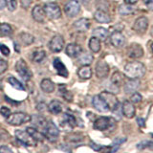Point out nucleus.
<instances>
[{
  "label": "nucleus",
  "instance_id": "53",
  "mask_svg": "<svg viewBox=\"0 0 153 153\" xmlns=\"http://www.w3.org/2000/svg\"><path fill=\"white\" fill-rule=\"evenodd\" d=\"M81 2L84 3V4H86V3H88V2H89V0H81Z\"/></svg>",
  "mask_w": 153,
  "mask_h": 153
},
{
  "label": "nucleus",
  "instance_id": "50",
  "mask_svg": "<svg viewBox=\"0 0 153 153\" xmlns=\"http://www.w3.org/2000/svg\"><path fill=\"white\" fill-rule=\"evenodd\" d=\"M6 7V0H0V11Z\"/></svg>",
  "mask_w": 153,
  "mask_h": 153
},
{
  "label": "nucleus",
  "instance_id": "3",
  "mask_svg": "<svg viewBox=\"0 0 153 153\" xmlns=\"http://www.w3.org/2000/svg\"><path fill=\"white\" fill-rule=\"evenodd\" d=\"M44 12L46 16H48L50 19H59L61 16V10L59 8V6L56 3L54 2H49L46 3L44 5Z\"/></svg>",
  "mask_w": 153,
  "mask_h": 153
},
{
  "label": "nucleus",
  "instance_id": "19",
  "mask_svg": "<svg viewBox=\"0 0 153 153\" xmlns=\"http://www.w3.org/2000/svg\"><path fill=\"white\" fill-rule=\"evenodd\" d=\"M65 52L67 56L70 57H78L80 55V53H82V49L76 43H70L66 46Z\"/></svg>",
  "mask_w": 153,
  "mask_h": 153
},
{
  "label": "nucleus",
  "instance_id": "46",
  "mask_svg": "<svg viewBox=\"0 0 153 153\" xmlns=\"http://www.w3.org/2000/svg\"><path fill=\"white\" fill-rule=\"evenodd\" d=\"M32 0H20V5L23 9H28L31 6Z\"/></svg>",
  "mask_w": 153,
  "mask_h": 153
},
{
  "label": "nucleus",
  "instance_id": "27",
  "mask_svg": "<svg viewBox=\"0 0 153 153\" xmlns=\"http://www.w3.org/2000/svg\"><path fill=\"white\" fill-rule=\"evenodd\" d=\"M27 131L30 133L31 136L37 142H43L45 140V138H46L45 135H44V133H42L39 129H37L36 127H28Z\"/></svg>",
  "mask_w": 153,
  "mask_h": 153
},
{
  "label": "nucleus",
  "instance_id": "25",
  "mask_svg": "<svg viewBox=\"0 0 153 153\" xmlns=\"http://www.w3.org/2000/svg\"><path fill=\"white\" fill-rule=\"evenodd\" d=\"M92 69L89 65H82L78 70V75L82 79H89L92 76Z\"/></svg>",
  "mask_w": 153,
  "mask_h": 153
},
{
  "label": "nucleus",
  "instance_id": "26",
  "mask_svg": "<svg viewBox=\"0 0 153 153\" xmlns=\"http://www.w3.org/2000/svg\"><path fill=\"white\" fill-rule=\"evenodd\" d=\"M31 121H33V126H35L36 128H37V129H42L43 131L45 130L47 122H46V120L43 118L42 116H40V115H36V116H33V117H32Z\"/></svg>",
  "mask_w": 153,
  "mask_h": 153
},
{
  "label": "nucleus",
  "instance_id": "51",
  "mask_svg": "<svg viewBox=\"0 0 153 153\" xmlns=\"http://www.w3.org/2000/svg\"><path fill=\"white\" fill-rule=\"evenodd\" d=\"M137 122H138L139 126H145V120H143V119H141V118H139V119L137 120Z\"/></svg>",
  "mask_w": 153,
  "mask_h": 153
},
{
  "label": "nucleus",
  "instance_id": "47",
  "mask_svg": "<svg viewBox=\"0 0 153 153\" xmlns=\"http://www.w3.org/2000/svg\"><path fill=\"white\" fill-rule=\"evenodd\" d=\"M36 109H37L40 113H42V112L46 111V110L48 109V106H47V105H46L45 103L41 102V103H39V104H37V105H36Z\"/></svg>",
  "mask_w": 153,
  "mask_h": 153
},
{
  "label": "nucleus",
  "instance_id": "17",
  "mask_svg": "<svg viewBox=\"0 0 153 153\" xmlns=\"http://www.w3.org/2000/svg\"><path fill=\"white\" fill-rule=\"evenodd\" d=\"M110 40H111L112 45L116 48H121L126 44V37L121 32H114L111 35Z\"/></svg>",
  "mask_w": 153,
  "mask_h": 153
},
{
  "label": "nucleus",
  "instance_id": "9",
  "mask_svg": "<svg viewBox=\"0 0 153 153\" xmlns=\"http://www.w3.org/2000/svg\"><path fill=\"white\" fill-rule=\"evenodd\" d=\"M113 120L108 117H100L94 122V128L96 130L104 131L111 127Z\"/></svg>",
  "mask_w": 153,
  "mask_h": 153
},
{
  "label": "nucleus",
  "instance_id": "29",
  "mask_svg": "<svg viewBox=\"0 0 153 153\" xmlns=\"http://www.w3.org/2000/svg\"><path fill=\"white\" fill-rule=\"evenodd\" d=\"M118 12L120 14H122V16H127V14L133 13L135 12V8H134L131 4L124 3V4L120 5L118 8Z\"/></svg>",
  "mask_w": 153,
  "mask_h": 153
},
{
  "label": "nucleus",
  "instance_id": "11",
  "mask_svg": "<svg viewBox=\"0 0 153 153\" xmlns=\"http://www.w3.org/2000/svg\"><path fill=\"white\" fill-rule=\"evenodd\" d=\"M148 19L146 16H140L139 18H137L135 22H134L133 25V29L137 33H145L146 31L147 30L148 28Z\"/></svg>",
  "mask_w": 153,
  "mask_h": 153
},
{
  "label": "nucleus",
  "instance_id": "56",
  "mask_svg": "<svg viewBox=\"0 0 153 153\" xmlns=\"http://www.w3.org/2000/svg\"><path fill=\"white\" fill-rule=\"evenodd\" d=\"M2 102V98L1 97H0V102Z\"/></svg>",
  "mask_w": 153,
  "mask_h": 153
},
{
  "label": "nucleus",
  "instance_id": "33",
  "mask_svg": "<svg viewBox=\"0 0 153 153\" xmlns=\"http://www.w3.org/2000/svg\"><path fill=\"white\" fill-rule=\"evenodd\" d=\"M111 83L114 84L117 87H120L123 84V76L121 72H115V73L112 75L111 78Z\"/></svg>",
  "mask_w": 153,
  "mask_h": 153
},
{
  "label": "nucleus",
  "instance_id": "57",
  "mask_svg": "<svg viewBox=\"0 0 153 153\" xmlns=\"http://www.w3.org/2000/svg\"><path fill=\"white\" fill-rule=\"evenodd\" d=\"M0 140H1V135H0Z\"/></svg>",
  "mask_w": 153,
  "mask_h": 153
},
{
  "label": "nucleus",
  "instance_id": "20",
  "mask_svg": "<svg viewBox=\"0 0 153 153\" xmlns=\"http://www.w3.org/2000/svg\"><path fill=\"white\" fill-rule=\"evenodd\" d=\"M76 126V119L74 116H72L70 114H64L63 120L61 122V126L65 128L66 130H71Z\"/></svg>",
  "mask_w": 153,
  "mask_h": 153
},
{
  "label": "nucleus",
  "instance_id": "44",
  "mask_svg": "<svg viewBox=\"0 0 153 153\" xmlns=\"http://www.w3.org/2000/svg\"><path fill=\"white\" fill-rule=\"evenodd\" d=\"M8 69V63L6 60L4 59H0V74L6 72V70Z\"/></svg>",
  "mask_w": 153,
  "mask_h": 153
},
{
  "label": "nucleus",
  "instance_id": "37",
  "mask_svg": "<svg viewBox=\"0 0 153 153\" xmlns=\"http://www.w3.org/2000/svg\"><path fill=\"white\" fill-rule=\"evenodd\" d=\"M45 56H46V53L45 51H43V50H36L33 53V55H32V59L33 61H35V62H41L43 59H45Z\"/></svg>",
  "mask_w": 153,
  "mask_h": 153
},
{
  "label": "nucleus",
  "instance_id": "31",
  "mask_svg": "<svg viewBox=\"0 0 153 153\" xmlns=\"http://www.w3.org/2000/svg\"><path fill=\"white\" fill-rule=\"evenodd\" d=\"M78 57H79V62L82 65H90L93 62V59H94L93 56L87 52L83 53V54H81L80 53V55Z\"/></svg>",
  "mask_w": 153,
  "mask_h": 153
},
{
  "label": "nucleus",
  "instance_id": "8",
  "mask_svg": "<svg viewBox=\"0 0 153 153\" xmlns=\"http://www.w3.org/2000/svg\"><path fill=\"white\" fill-rule=\"evenodd\" d=\"M100 96L104 100V102L107 103L110 110L114 111V110H116L119 107V104H120L119 100L114 94L107 92V91H103V92L100 94Z\"/></svg>",
  "mask_w": 153,
  "mask_h": 153
},
{
  "label": "nucleus",
  "instance_id": "35",
  "mask_svg": "<svg viewBox=\"0 0 153 153\" xmlns=\"http://www.w3.org/2000/svg\"><path fill=\"white\" fill-rule=\"evenodd\" d=\"M19 38H20L21 42L24 45H31L32 43L35 41V37H33L32 35L28 33H21L20 36H19Z\"/></svg>",
  "mask_w": 153,
  "mask_h": 153
},
{
  "label": "nucleus",
  "instance_id": "22",
  "mask_svg": "<svg viewBox=\"0 0 153 153\" xmlns=\"http://www.w3.org/2000/svg\"><path fill=\"white\" fill-rule=\"evenodd\" d=\"M74 28L79 32H86L90 28V21L87 18H80L74 23Z\"/></svg>",
  "mask_w": 153,
  "mask_h": 153
},
{
  "label": "nucleus",
  "instance_id": "48",
  "mask_svg": "<svg viewBox=\"0 0 153 153\" xmlns=\"http://www.w3.org/2000/svg\"><path fill=\"white\" fill-rule=\"evenodd\" d=\"M12 152H13V149L7 146H0V153H12Z\"/></svg>",
  "mask_w": 153,
  "mask_h": 153
},
{
  "label": "nucleus",
  "instance_id": "16",
  "mask_svg": "<svg viewBox=\"0 0 153 153\" xmlns=\"http://www.w3.org/2000/svg\"><path fill=\"white\" fill-rule=\"evenodd\" d=\"M122 110H123V115L124 117H126L128 119H131L135 116L136 114V109L134 104L129 102V100H126L123 102V106H122Z\"/></svg>",
  "mask_w": 153,
  "mask_h": 153
},
{
  "label": "nucleus",
  "instance_id": "52",
  "mask_svg": "<svg viewBox=\"0 0 153 153\" xmlns=\"http://www.w3.org/2000/svg\"><path fill=\"white\" fill-rule=\"evenodd\" d=\"M137 1H138V0H124V2H126V3H127V4H131V5L137 3Z\"/></svg>",
  "mask_w": 153,
  "mask_h": 153
},
{
  "label": "nucleus",
  "instance_id": "14",
  "mask_svg": "<svg viewBox=\"0 0 153 153\" xmlns=\"http://www.w3.org/2000/svg\"><path fill=\"white\" fill-rule=\"evenodd\" d=\"M92 102H93V106L97 109L99 112L105 113V112H108L110 110L107 103L104 102V100L100 97V95L95 96V97L93 98Z\"/></svg>",
  "mask_w": 153,
  "mask_h": 153
},
{
  "label": "nucleus",
  "instance_id": "13",
  "mask_svg": "<svg viewBox=\"0 0 153 153\" xmlns=\"http://www.w3.org/2000/svg\"><path fill=\"white\" fill-rule=\"evenodd\" d=\"M109 74V66L106 61L99 60L96 64V76L99 79H105Z\"/></svg>",
  "mask_w": 153,
  "mask_h": 153
},
{
  "label": "nucleus",
  "instance_id": "1",
  "mask_svg": "<svg viewBox=\"0 0 153 153\" xmlns=\"http://www.w3.org/2000/svg\"><path fill=\"white\" fill-rule=\"evenodd\" d=\"M124 73L128 79H141L146 75V66L140 61H132L124 66Z\"/></svg>",
  "mask_w": 153,
  "mask_h": 153
},
{
  "label": "nucleus",
  "instance_id": "40",
  "mask_svg": "<svg viewBox=\"0 0 153 153\" xmlns=\"http://www.w3.org/2000/svg\"><path fill=\"white\" fill-rule=\"evenodd\" d=\"M126 141V138H117V139H115V141H114L113 145H112V151H116L119 148V146Z\"/></svg>",
  "mask_w": 153,
  "mask_h": 153
},
{
  "label": "nucleus",
  "instance_id": "38",
  "mask_svg": "<svg viewBox=\"0 0 153 153\" xmlns=\"http://www.w3.org/2000/svg\"><path fill=\"white\" fill-rule=\"evenodd\" d=\"M137 147L139 149H145V148H149V149H153V142L151 141H143L140 143H138Z\"/></svg>",
  "mask_w": 153,
  "mask_h": 153
},
{
  "label": "nucleus",
  "instance_id": "43",
  "mask_svg": "<svg viewBox=\"0 0 153 153\" xmlns=\"http://www.w3.org/2000/svg\"><path fill=\"white\" fill-rule=\"evenodd\" d=\"M0 114H1L4 118H8L10 115H11V109L8 108L7 106H2L0 108Z\"/></svg>",
  "mask_w": 153,
  "mask_h": 153
},
{
  "label": "nucleus",
  "instance_id": "54",
  "mask_svg": "<svg viewBox=\"0 0 153 153\" xmlns=\"http://www.w3.org/2000/svg\"><path fill=\"white\" fill-rule=\"evenodd\" d=\"M150 33H151V36H153V26H152V28H151V31H150Z\"/></svg>",
  "mask_w": 153,
  "mask_h": 153
},
{
  "label": "nucleus",
  "instance_id": "45",
  "mask_svg": "<svg viewBox=\"0 0 153 153\" xmlns=\"http://www.w3.org/2000/svg\"><path fill=\"white\" fill-rule=\"evenodd\" d=\"M0 51H1L2 55L6 56L11 54V51H10V49L5 44H0Z\"/></svg>",
  "mask_w": 153,
  "mask_h": 153
},
{
  "label": "nucleus",
  "instance_id": "21",
  "mask_svg": "<svg viewBox=\"0 0 153 153\" xmlns=\"http://www.w3.org/2000/svg\"><path fill=\"white\" fill-rule=\"evenodd\" d=\"M94 17L99 23L107 24L111 22V17H110V16L106 12L102 11V10H98V11L94 13Z\"/></svg>",
  "mask_w": 153,
  "mask_h": 153
},
{
  "label": "nucleus",
  "instance_id": "55",
  "mask_svg": "<svg viewBox=\"0 0 153 153\" xmlns=\"http://www.w3.org/2000/svg\"><path fill=\"white\" fill-rule=\"evenodd\" d=\"M150 48H151V51H152V53H153V43H151V46H150Z\"/></svg>",
  "mask_w": 153,
  "mask_h": 153
},
{
  "label": "nucleus",
  "instance_id": "39",
  "mask_svg": "<svg viewBox=\"0 0 153 153\" xmlns=\"http://www.w3.org/2000/svg\"><path fill=\"white\" fill-rule=\"evenodd\" d=\"M6 6L10 12H13L17 8V1L16 0H6Z\"/></svg>",
  "mask_w": 153,
  "mask_h": 153
},
{
  "label": "nucleus",
  "instance_id": "7",
  "mask_svg": "<svg viewBox=\"0 0 153 153\" xmlns=\"http://www.w3.org/2000/svg\"><path fill=\"white\" fill-rule=\"evenodd\" d=\"M64 12L69 17H75L80 12V4L78 0H70L64 6Z\"/></svg>",
  "mask_w": 153,
  "mask_h": 153
},
{
  "label": "nucleus",
  "instance_id": "32",
  "mask_svg": "<svg viewBox=\"0 0 153 153\" xmlns=\"http://www.w3.org/2000/svg\"><path fill=\"white\" fill-rule=\"evenodd\" d=\"M88 45H89L90 50L93 53H98L100 50V40L96 36H93L90 38Z\"/></svg>",
  "mask_w": 153,
  "mask_h": 153
},
{
  "label": "nucleus",
  "instance_id": "12",
  "mask_svg": "<svg viewBox=\"0 0 153 153\" xmlns=\"http://www.w3.org/2000/svg\"><path fill=\"white\" fill-rule=\"evenodd\" d=\"M126 54L131 59H140L143 56V49L138 43H132L128 46Z\"/></svg>",
  "mask_w": 153,
  "mask_h": 153
},
{
  "label": "nucleus",
  "instance_id": "41",
  "mask_svg": "<svg viewBox=\"0 0 153 153\" xmlns=\"http://www.w3.org/2000/svg\"><path fill=\"white\" fill-rule=\"evenodd\" d=\"M142 100H143V98H142V96L139 94V93H137V92H135V93H133L132 94V96L130 97V102H132V103H139V102H142Z\"/></svg>",
  "mask_w": 153,
  "mask_h": 153
},
{
  "label": "nucleus",
  "instance_id": "2",
  "mask_svg": "<svg viewBox=\"0 0 153 153\" xmlns=\"http://www.w3.org/2000/svg\"><path fill=\"white\" fill-rule=\"evenodd\" d=\"M32 117L30 115L23 112H16V113H11V115L6 118V121L9 124L13 126H22L24 123H27L31 121Z\"/></svg>",
  "mask_w": 153,
  "mask_h": 153
},
{
  "label": "nucleus",
  "instance_id": "28",
  "mask_svg": "<svg viewBox=\"0 0 153 153\" xmlns=\"http://www.w3.org/2000/svg\"><path fill=\"white\" fill-rule=\"evenodd\" d=\"M48 110L54 115H59L62 111V104L59 100H52L48 105Z\"/></svg>",
  "mask_w": 153,
  "mask_h": 153
},
{
  "label": "nucleus",
  "instance_id": "42",
  "mask_svg": "<svg viewBox=\"0 0 153 153\" xmlns=\"http://www.w3.org/2000/svg\"><path fill=\"white\" fill-rule=\"evenodd\" d=\"M60 92H61V96L67 100V102H72L73 96H72V94L69 92V91H67L66 89H64V91H62V90L60 89Z\"/></svg>",
  "mask_w": 153,
  "mask_h": 153
},
{
  "label": "nucleus",
  "instance_id": "18",
  "mask_svg": "<svg viewBox=\"0 0 153 153\" xmlns=\"http://www.w3.org/2000/svg\"><path fill=\"white\" fill-rule=\"evenodd\" d=\"M32 16L38 23L44 22L46 14H45V12H44V9H43V7H41L40 5H36V6L33 7V11H32Z\"/></svg>",
  "mask_w": 153,
  "mask_h": 153
},
{
  "label": "nucleus",
  "instance_id": "15",
  "mask_svg": "<svg viewBox=\"0 0 153 153\" xmlns=\"http://www.w3.org/2000/svg\"><path fill=\"white\" fill-rule=\"evenodd\" d=\"M140 79H129V80L124 84V92L126 94L135 93L140 87Z\"/></svg>",
  "mask_w": 153,
  "mask_h": 153
},
{
  "label": "nucleus",
  "instance_id": "36",
  "mask_svg": "<svg viewBox=\"0 0 153 153\" xmlns=\"http://www.w3.org/2000/svg\"><path fill=\"white\" fill-rule=\"evenodd\" d=\"M8 82L11 84L13 88H16L17 90H25V86H24L20 81H19L17 79H16L14 76H11L8 78Z\"/></svg>",
  "mask_w": 153,
  "mask_h": 153
},
{
  "label": "nucleus",
  "instance_id": "6",
  "mask_svg": "<svg viewBox=\"0 0 153 153\" xmlns=\"http://www.w3.org/2000/svg\"><path fill=\"white\" fill-rule=\"evenodd\" d=\"M44 135L50 142H56L59 136V129L53 122H47Z\"/></svg>",
  "mask_w": 153,
  "mask_h": 153
},
{
  "label": "nucleus",
  "instance_id": "24",
  "mask_svg": "<svg viewBox=\"0 0 153 153\" xmlns=\"http://www.w3.org/2000/svg\"><path fill=\"white\" fill-rule=\"evenodd\" d=\"M40 88L43 92L45 93H53L56 89V86H55V83L53 82V81L49 79H44L41 80L40 82Z\"/></svg>",
  "mask_w": 153,
  "mask_h": 153
},
{
  "label": "nucleus",
  "instance_id": "49",
  "mask_svg": "<svg viewBox=\"0 0 153 153\" xmlns=\"http://www.w3.org/2000/svg\"><path fill=\"white\" fill-rule=\"evenodd\" d=\"M143 1L149 11H153V0H143Z\"/></svg>",
  "mask_w": 153,
  "mask_h": 153
},
{
  "label": "nucleus",
  "instance_id": "10",
  "mask_svg": "<svg viewBox=\"0 0 153 153\" xmlns=\"http://www.w3.org/2000/svg\"><path fill=\"white\" fill-rule=\"evenodd\" d=\"M64 47V39L63 37L59 35H56L52 37V39L49 42V48L52 52L59 53Z\"/></svg>",
  "mask_w": 153,
  "mask_h": 153
},
{
  "label": "nucleus",
  "instance_id": "30",
  "mask_svg": "<svg viewBox=\"0 0 153 153\" xmlns=\"http://www.w3.org/2000/svg\"><path fill=\"white\" fill-rule=\"evenodd\" d=\"M93 36H96V37H98L100 40L104 41L108 36V31L106 30V29L102 28V27H98L93 31Z\"/></svg>",
  "mask_w": 153,
  "mask_h": 153
},
{
  "label": "nucleus",
  "instance_id": "4",
  "mask_svg": "<svg viewBox=\"0 0 153 153\" xmlns=\"http://www.w3.org/2000/svg\"><path fill=\"white\" fill-rule=\"evenodd\" d=\"M14 134H16V137L17 140L20 143H22L23 145H25L27 146H36L37 141H36L27 130L24 131V130H21V129H18V130H16V133Z\"/></svg>",
  "mask_w": 153,
  "mask_h": 153
},
{
  "label": "nucleus",
  "instance_id": "23",
  "mask_svg": "<svg viewBox=\"0 0 153 153\" xmlns=\"http://www.w3.org/2000/svg\"><path fill=\"white\" fill-rule=\"evenodd\" d=\"M54 67L56 71V73L60 76H63V78H67V76H68V71H67L66 66L62 63L59 59H56L54 60Z\"/></svg>",
  "mask_w": 153,
  "mask_h": 153
},
{
  "label": "nucleus",
  "instance_id": "5",
  "mask_svg": "<svg viewBox=\"0 0 153 153\" xmlns=\"http://www.w3.org/2000/svg\"><path fill=\"white\" fill-rule=\"evenodd\" d=\"M16 71L17 73L20 75V76L25 80H30L33 76V73L31 72L30 68H29V66L27 65V63L24 59H20L16 61Z\"/></svg>",
  "mask_w": 153,
  "mask_h": 153
},
{
  "label": "nucleus",
  "instance_id": "34",
  "mask_svg": "<svg viewBox=\"0 0 153 153\" xmlns=\"http://www.w3.org/2000/svg\"><path fill=\"white\" fill-rule=\"evenodd\" d=\"M13 33V29L8 23L0 24V36H10Z\"/></svg>",
  "mask_w": 153,
  "mask_h": 153
}]
</instances>
